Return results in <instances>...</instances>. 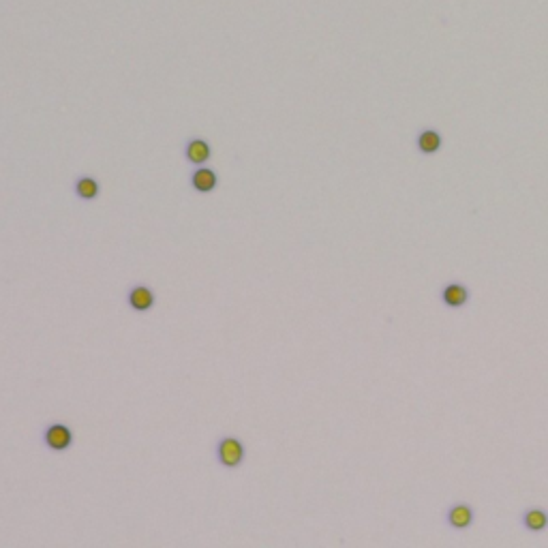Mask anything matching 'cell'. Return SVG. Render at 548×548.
<instances>
[{
  "label": "cell",
  "mask_w": 548,
  "mask_h": 548,
  "mask_svg": "<svg viewBox=\"0 0 548 548\" xmlns=\"http://www.w3.org/2000/svg\"><path fill=\"white\" fill-rule=\"evenodd\" d=\"M217 456H219V463L223 467H238L244 459V445L242 441L233 439V437H225L223 441H219V447H217Z\"/></svg>",
  "instance_id": "1"
},
{
  "label": "cell",
  "mask_w": 548,
  "mask_h": 548,
  "mask_svg": "<svg viewBox=\"0 0 548 548\" xmlns=\"http://www.w3.org/2000/svg\"><path fill=\"white\" fill-rule=\"evenodd\" d=\"M43 441L54 452H63V450H67L73 443V433L67 424H52L45 428Z\"/></svg>",
  "instance_id": "2"
},
{
  "label": "cell",
  "mask_w": 548,
  "mask_h": 548,
  "mask_svg": "<svg viewBox=\"0 0 548 548\" xmlns=\"http://www.w3.org/2000/svg\"><path fill=\"white\" fill-rule=\"evenodd\" d=\"M469 289L461 283H450L441 289V302L447 306V308H461L469 302Z\"/></svg>",
  "instance_id": "3"
},
{
  "label": "cell",
  "mask_w": 548,
  "mask_h": 548,
  "mask_svg": "<svg viewBox=\"0 0 548 548\" xmlns=\"http://www.w3.org/2000/svg\"><path fill=\"white\" fill-rule=\"evenodd\" d=\"M445 520H447L450 527H452V529H467V527L474 523V510H472V505H467V503L452 505L447 510V514H445Z\"/></svg>",
  "instance_id": "4"
},
{
  "label": "cell",
  "mask_w": 548,
  "mask_h": 548,
  "mask_svg": "<svg viewBox=\"0 0 548 548\" xmlns=\"http://www.w3.org/2000/svg\"><path fill=\"white\" fill-rule=\"evenodd\" d=\"M217 173H214V169L210 167H200L198 171H193L191 176V187L198 191V193H210L217 189Z\"/></svg>",
  "instance_id": "5"
},
{
  "label": "cell",
  "mask_w": 548,
  "mask_h": 548,
  "mask_svg": "<svg viewBox=\"0 0 548 548\" xmlns=\"http://www.w3.org/2000/svg\"><path fill=\"white\" fill-rule=\"evenodd\" d=\"M523 527L531 534H540L548 527V512L542 507H529L523 512Z\"/></svg>",
  "instance_id": "6"
},
{
  "label": "cell",
  "mask_w": 548,
  "mask_h": 548,
  "mask_svg": "<svg viewBox=\"0 0 548 548\" xmlns=\"http://www.w3.org/2000/svg\"><path fill=\"white\" fill-rule=\"evenodd\" d=\"M129 304H131L133 310H140V313L152 308V304H154V293H152V289L146 287V285L133 287L129 291Z\"/></svg>",
  "instance_id": "7"
},
{
  "label": "cell",
  "mask_w": 548,
  "mask_h": 548,
  "mask_svg": "<svg viewBox=\"0 0 548 548\" xmlns=\"http://www.w3.org/2000/svg\"><path fill=\"white\" fill-rule=\"evenodd\" d=\"M185 154H187V159L191 161V163H195V165H202V163H206L208 159H210V144L206 142V140H202V137H195V140H191L189 144H187V150H185Z\"/></svg>",
  "instance_id": "8"
},
{
  "label": "cell",
  "mask_w": 548,
  "mask_h": 548,
  "mask_svg": "<svg viewBox=\"0 0 548 548\" xmlns=\"http://www.w3.org/2000/svg\"><path fill=\"white\" fill-rule=\"evenodd\" d=\"M441 144H443V137L435 129H424L418 135V150L422 154H435V152H439Z\"/></svg>",
  "instance_id": "9"
},
{
  "label": "cell",
  "mask_w": 548,
  "mask_h": 548,
  "mask_svg": "<svg viewBox=\"0 0 548 548\" xmlns=\"http://www.w3.org/2000/svg\"><path fill=\"white\" fill-rule=\"evenodd\" d=\"M75 193H77V198L90 202L99 195V182L92 180V178H80L75 182Z\"/></svg>",
  "instance_id": "10"
}]
</instances>
